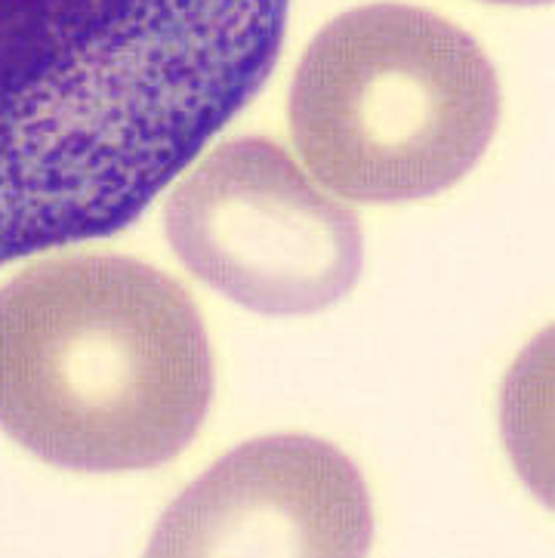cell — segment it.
Wrapping results in <instances>:
<instances>
[{
	"label": "cell",
	"instance_id": "cell-1",
	"mask_svg": "<svg viewBox=\"0 0 555 558\" xmlns=\"http://www.w3.org/2000/svg\"><path fill=\"white\" fill-rule=\"evenodd\" d=\"M285 28L287 0H0V269L133 226Z\"/></svg>",
	"mask_w": 555,
	"mask_h": 558
},
{
	"label": "cell",
	"instance_id": "cell-2",
	"mask_svg": "<svg viewBox=\"0 0 555 558\" xmlns=\"http://www.w3.org/2000/svg\"><path fill=\"white\" fill-rule=\"evenodd\" d=\"M214 361L195 303L126 256H59L0 290V429L40 460L126 472L201 429Z\"/></svg>",
	"mask_w": 555,
	"mask_h": 558
},
{
	"label": "cell",
	"instance_id": "cell-3",
	"mask_svg": "<svg viewBox=\"0 0 555 558\" xmlns=\"http://www.w3.org/2000/svg\"><path fill=\"white\" fill-rule=\"evenodd\" d=\"M497 121L500 87L482 47L448 19L401 3L334 19L290 90L305 167L367 204L450 189L479 163Z\"/></svg>",
	"mask_w": 555,
	"mask_h": 558
},
{
	"label": "cell",
	"instance_id": "cell-4",
	"mask_svg": "<svg viewBox=\"0 0 555 558\" xmlns=\"http://www.w3.org/2000/svg\"><path fill=\"white\" fill-rule=\"evenodd\" d=\"M167 238L204 284L260 315H309L355 288L359 217L269 140L219 145L177 185Z\"/></svg>",
	"mask_w": 555,
	"mask_h": 558
},
{
	"label": "cell",
	"instance_id": "cell-5",
	"mask_svg": "<svg viewBox=\"0 0 555 558\" xmlns=\"http://www.w3.org/2000/svg\"><path fill=\"white\" fill-rule=\"evenodd\" d=\"M371 500L346 453L272 435L222 457L182 494L152 556H364Z\"/></svg>",
	"mask_w": 555,
	"mask_h": 558
},
{
	"label": "cell",
	"instance_id": "cell-6",
	"mask_svg": "<svg viewBox=\"0 0 555 558\" xmlns=\"http://www.w3.org/2000/svg\"><path fill=\"white\" fill-rule=\"evenodd\" d=\"M487 3H512V7H534V3H550V0H487Z\"/></svg>",
	"mask_w": 555,
	"mask_h": 558
}]
</instances>
